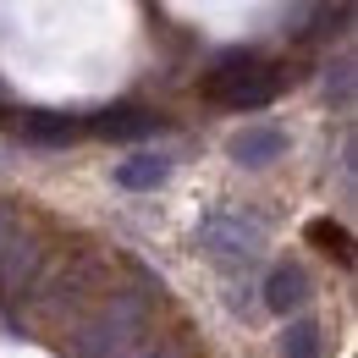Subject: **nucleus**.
<instances>
[{"instance_id":"nucleus-1","label":"nucleus","mask_w":358,"mask_h":358,"mask_svg":"<svg viewBox=\"0 0 358 358\" xmlns=\"http://www.w3.org/2000/svg\"><path fill=\"white\" fill-rule=\"evenodd\" d=\"M149 336V292L143 287H110L72 331H66V358H127Z\"/></svg>"},{"instance_id":"nucleus-2","label":"nucleus","mask_w":358,"mask_h":358,"mask_svg":"<svg viewBox=\"0 0 358 358\" xmlns=\"http://www.w3.org/2000/svg\"><path fill=\"white\" fill-rule=\"evenodd\" d=\"M281 89H287V66H275V61L254 55V50H231L204 72V94L215 105H231V110H259Z\"/></svg>"},{"instance_id":"nucleus-3","label":"nucleus","mask_w":358,"mask_h":358,"mask_svg":"<svg viewBox=\"0 0 358 358\" xmlns=\"http://www.w3.org/2000/svg\"><path fill=\"white\" fill-rule=\"evenodd\" d=\"M110 270L116 265H110L105 254H94V248L72 254V259L45 281V292H39L34 309L45 314V320H55V314H66V309H83V303H94V298L110 292Z\"/></svg>"},{"instance_id":"nucleus-4","label":"nucleus","mask_w":358,"mask_h":358,"mask_svg":"<svg viewBox=\"0 0 358 358\" xmlns=\"http://www.w3.org/2000/svg\"><path fill=\"white\" fill-rule=\"evenodd\" d=\"M199 248H210L215 259H254L259 248H265V221H254V215H243V210H210L204 221H199Z\"/></svg>"},{"instance_id":"nucleus-5","label":"nucleus","mask_w":358,"mask_h":358,"mask_svg":"<svg viewBox=\"0 0 358 358\" xmlns=\"http://www.w3.org/2000/svg\"><path fill=\"white\" fill-rule=\"evenodd\" d=\"M39 265H45V243H39V231L11 226V231L0 237V292H6V298H22V292L34 287Z\"/></svg>"},{"instance_id":"nucleus-6","label":"nucleus","mask_w":358,"mask_h":358,"mask_svg":"<svg viewBox=\"0 0 358 358\" xmlns=\"http://www.w3.org/2000/svg\"><path fill=\"white\" fill-rule=\"evenodd\" d=\"M155 127H160V116L143 110V105H110L94 122H83V133H99V138H149Z\"/></svg>"},{"instance_id":"nucleus-7","label":"nucleus","mask_w":358,"mask_h":358,"mask_svg":"<svg viewBox=\"0 0 358 358\" xmlns=\"http://www.w3.org/2000/svg\"><path fill=\"white\" fill-rule=\"evenodd\" d=\"M287 155V133L281 127H243V133L231 138V160L237 166H270V160H281Z\"/></svg>"},{"instance_id":"nucleus-8","label":"nucleus","mask_w":358,"mask_h":358,"mask_svg":"<svg viewBox=\"0 0 358 358\" xmlns=\"http://www.w3.org/2000/svg\"><path fill=\"white\" fill-rule=\"evenodd\" d=\"M265 303L275 314H292L309 303V275H303V265H275L265 275Z\"/></svg>"},{"instance_id":"nucleus-9","label":"nucleus","mask_w":358,"mask_h":358,"mask_svg":"<svg viewBox=\"0 0 358 358\" xmlns=\"http://www.w3.org/2000/svg\"><path fill=\"white\" fill-rule=\"evenodd\" d=\"M166 177H171V160H166V155H133V160L116 166V182H122L127 193H155Z\"/></svg>"},{"instance_id":"nucleus-10","label":"nucleus","mask_w":358,"mask_h":358,"mask_svg":"<svg viewBox=\"0 0 358 358\" xmlns=\"http://www.w3.org/2000/svg\"><path fill=\"white\" fill-rule=\"evenodd\" d=\"M78 133H83V122L61 116V110H28L22 116V138H34V143H72Z\"/></svg>"},{"instance_id":"nucleus-11","label":"nucleus","mask_w":358,"mask_h":358,"mask_svg":"<svg viewBox=\"0 0 358 358\" xmlns=\"http://www.w3.org/2000/svg\"><path fill=\"white\" fill-rule=\"evenodd\" d=\"M320 353H325V331L314 320H292L281 336V358H320Z\"/></svg>"},{"instance_id":"nucleus-12","label":"nucleus","mask_w":358,"mask_h":358,"mask_svg":"<svg viewBox=\"0 0 358 358\" xmlns=\"http://www.w3.org/2000/svg\"><path fill=\"white\" fill-rule=\"evenodd\" d=\"M292 17H298V22H314L298 39H331V34H342V22H353V6H314V11H292Z\"/></svg>"},{"instance_id":"nucleus-13","label":"nucleus","mask_w":358,"mask_h":358,"mask_svg":"<svg viewBox=\"0 0 358 358\" xmlns=\"http://www.w3.org/2000/svg\"><path fill=\"white\" fill-rule=\"evenodd\" d=\"M309 237L320 243V248H325V254H336L342 265L353 259V237H348V231H342L336 221H314V226H309Z\"/></svg>"},{"instance_id":"nucleus-14","label":"nucleus","mask_w":358,"mask_h":358,"mask_svg":"<svg viewBox=\"0 0 358 358\" xmlns=\"http://www.w3.org/2000/svg\"><path fill=\"white\" fill-rule=\"evenodd\" d=\"M325 94H331V99H348V94H353V61H336V66L325 72Z\"/></svg>"},{"instance_id":"nucleus-15","label":"nucleus","mask_w":358,"mask_h":358,"mask_svg":"<svg viewBox=\"0 0 358 358\" xmlns=\"http://www.w3.org/2000/svg\"><path fill=\"white\" fill-rule=\"evenodd\" d=\"M6 231H11V215H6V210H0V237H6Z\"/></svg>"}]
</instances>
